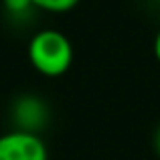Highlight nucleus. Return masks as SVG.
I'll return each mask as SVG.
<instances>
[{
  "label": "nucleus",
  "mask_w": 160,
  "mask_h": 160,
  "mask_svg": "<svg viewBox=\"0 0 160 160\" xmlns=\"http://www.w3.org/2000/svg\"><path fill=\"white\" fill-rule=\"evenodd\" d=\"M4 6L10 12H24L32 6L31 0H4Z\"/></svg>",
  "instance_id": "5"
},
{
  "label": "nucleus",
  "mask_w": 160,
  "mask_h": 160,
  "mask_svg": "<svg viewBox=\"0 0 160 160\" xmlns=\"http://www.w3.org/2000/svg\"><path fill=\"white\" fill-rule=\"evenodd\" d=\"M0 160H49V152L39 134L14 130L0 136Z\"/></svg>",
  "instance_id": "2"
},
{
  "label": "nucleus",
  "mask_w": 160,
  "mask_h": 160,
  "mask_svg": "<svg viewBox=\"0 0 160 160\" xmlns=\"http://www.w3.org/2000/svg\"><path fill=\"white\" fill-rule=\"evenodd\" d=\"M28 61L45 77H61L73 63V45L55 28H43L28 41Z\"/></svg>",
  "instance_id": "1"
},
{
  "label": "nucleus",
  "mask_w": 160,
  "mask_h": 160,
  "mask_svg": "<svg viewBox=\"0 0 160 160\" xmlns=\"http://www.w3.org/2000/svg\"><path fill=\"white\" fill-rule=\"evenodd\" d=\"M154 150H156V154L160 158V126L156 128V132H154Z\"/></svg>",
  "instance_id": "7"
},
{
  "label": "nucleus",
  "mask_w": 160,
  "mask_h": 160,
  "mask_svg": "<svg viewBox=\"0 0 160 160\" xmlns=\"http://www.w3.org/2000/svg\"><path fill=\"white\" fill-rule=\"evenodd\" d=\"M152 51H154V57H156L158 63H160V28H158L156 37H154V47H152Z\"/></svg>",
  "instance_id": "6"
},
{
  "label": "nucleus",
  "mask_w": 160,
  "mask_h": 160,
  "mask_svg": "<svg viewBox=\"0 0 160 160\" xmlns=\"http://www.w3.org/2000/svg\"><path fill=\"white\" fill-rule=\"evenodd\" d=\"M16 113H18V122L20 128L24 132H35L43 126L45 122V106L39 102V98H22L18 103H16Z\"/></svg>",
  "instance_id": "3"
},
{
  "label": "nucleus",
  "mask_w": 160,
  "mask_h": 160,
  "mask_svg": "<svg viewBox=\"0 0 160 160\" xmlns=\"http://www.w3.org/2000/svg\"><path fill=\"white\" fill-rule=\"evenodd\" d=\"M35 8H41L45 12H69L79 4V0H31Z\"/></svg>",
  "instance_id": "4"
}]
</instances>
